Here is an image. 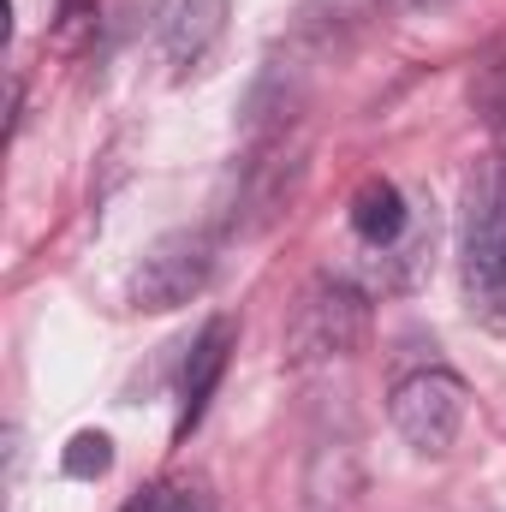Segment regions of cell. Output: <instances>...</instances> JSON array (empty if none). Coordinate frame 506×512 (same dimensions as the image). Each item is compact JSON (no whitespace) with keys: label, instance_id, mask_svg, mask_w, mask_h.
Segmentation results:
<instances>
[{"label":"cell","instance_id":"cell-11","mask_svg":"<svg viewBox=\"0 0 506 512\" xmlns=\"http://www.w3.org/2000/svg\"><path fill=\"white\" fill-rule=\"evenodd\" d=\"M387 6H393V12H441L447 0H387Z\"/></svg>","mask_w":506,"mask_h":512},{"label":"cell","instance_id":"cell-6","mask_svg":"<svg viewBox=\"0 0 506 512\" xmlns=\"http://www.w3.org/2000/svg\"><path fill=\"white\" fill-rule=\"evenodd\" d=\"M227 358H233V322L215 316V322L191 340V358H185V376H179V423H173L179 441L203 423L215 387H221V376H227Z\"/></svg>","mask_w":506,"mask_h":512},{"label":"cell","instance_id":"cell-10","mask_svg":"<svg viewBox=\"0 0 506 512\" xmlns=\"http://www.w3.org/2000/svg\"><path fill=\"white\" fill-rule=\"evenodd\" d=\"M54 12H60V30L72 36V30H84L96 18V0H54Z\"/></svg>","mask_w":506,"mask_h":512},{"label":"cell","instance_id":"cell-4","mask_svg":"<svg viewBox=\"0 0 506 512\" xmlns=\"http://www.w3.org/2000/svg\"><path fill=\"white\" fill-rule=\"evenodd\" d=\"M387 417H393V429H399V441L411 453H429L435 459L465 429V382L453 370H441V364L411 370V376H399L393 393H387Z\"/></svg>","mask_w":506,"mask_h":512},{"label":"cell","instance_id":"cell-2","mask_svg":"<svg viewBox=\"0 0 506 512\" xmlns=\"http://www.w3.org/2000/svg\"><path fill=\"white\" fill-rule=\"evenodd\" d=\"M215 233L209 227H179V233H161L149 251L137 256L126 280V298L131 310H179L191 304L209 280H215Z\"/></svg>","mask_w":506,"mask_h":512},{"label":"cell","instance_id":"cell-9","mask_svg":"<svg viewBox=\"0 0 506 512\" xmlns=\"http://www.w3.org/2000/svg\"><path fill=\"white\" fill-rule=\"evenodd\" d=\"M108 465H114L108 435H78V441H72V453H66V471H72V477H102Z\"/></svg>","mask_w":506,"mask_h":512},{"label":"cell","instance_id":"cell-3","mask_svg":"<svg viewBox=\"0 0 506 512\" xmlns=\"http://www.w3.org/2000/svg\"><path fill=\"white\" fill-rule=\"evenodd\" d=\"M370 334V298L352 286V280H310L304 298L292 304V322H286V358L310 364V358H346L358 352Z\"/></svg>","mask_w":506,"mask_h":512},{"label":"cell","instance_id":"cell-8","mask_svg":"<svg viewBox=\"0 0 506 512\" xmlns=\"http://www.w3.org/2000/svg\"><path fill=\"white\" fill-rule=\"evenodd\" d=\"M126 512H215V507H209V489H203V483H191V477H167V483L143 489Z\"/></svg>","mask_w":506,"mask_h":512},{"label":"cell","instance_id":"cell-5","mask_svg":"<svg viewBox=\"0 0 506 512\" xmlns=\"http://www.w3.org/2000/svg\"><path fill=\"white\" fill-rule=\"evenodd\" d=\"M227 18H233V0H167L161 6L155 42H161V60L173 66V78L203 72V60L227 36Z\"/></svg>","mask_w":506,"mask_h":512},{"label":"cell","instance_id":"cell-12","mask_svg":"<svg viewBox=\"0 0 506 512\" xmlns=\"http://www.w3.org/2000/svg\"><path fill=\"white\" fill-rule=\"evenodd\" d=\"M495 137H501V149H506V96H501V108H495Z\"/></svg>","mask_w":506,"mask_h":512},{"label":"cell","instance_id":"cell-7","mask_svg":"<svg viewBox=\"0 0 506 512\" xmlns=\"http://www.w3.org/2000/svg\"><path fill=\"white\" fill-rule=\"evenodd\" d=\"M346 221H352V233L370 245L376 256H387L393 245H405L411 233H417V209H411V197L393 185V179H364L358 191H352V209H346Z\"/></svg>","mask_w":506,"mask_h":512},{"label":"cell","instance_id":"cell-1","mask_svg":"<svg viewBox=\"0 0 506 512\" xmlns=\"http://www.w3.org/2000/svg\"><path fill=\"white\" fill-rule=\"evenodd\" d=\"M459 274L465 298L483 322L506 328V185L495 173L471 179L465 221H459Z\"/></svg>","mask_w":506,"mask_h":512}]
</instances>
